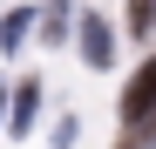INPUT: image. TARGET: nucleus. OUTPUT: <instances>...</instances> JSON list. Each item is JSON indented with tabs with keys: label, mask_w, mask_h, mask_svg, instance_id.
Instances as JSON below:
<instances>
[{
	"label": "nucleus",
	"mask_w": 156,
	"mask_h": 149,
	"mask_svg": "<svg viewBox=\"0 0 156 149\" xmlns=\"http://www.w3.org/2000/svg\"><path fill=\"white\" fill-rule=\"evenodd\" d=\"M75 41H82V61L88 68H109L115 61V41H109V27H102V14H88L82 27H75Z\"/></svg>",
	"instance_id": "obj_1"
},
{
	"label": "nucleus",
	"mask_w": 156,
	"mask_h": 149,
	"mask_svg": "<svg viewBox=\"0 0 156 149\" xmlns=\"http://www.w3.org/2000/svg\"><path fill=\"white\" fill-rule=\"evenodd\" d=\"M0 95H7V88H0Z\"/></svg>",
	"instance_id": "obj_6"
},
{
	"label": "nucleus",
	"mask_w": 156,
	"mask_h": 149,
	"mask_svg": "<svg viewBox=\"0 0 156 149\" xmlns=\"http://www.w3.org/2000/svg\"><path fill=\"white\" fill-rule=\"evenodd\" d=\"M61 7H68V0H55V14H61Z\"/></svg>",
	"instance_id": "obj_5"
},
{
	"label": "nucleus",
	"mask_w": 156,
	"mask_h": 149,
	"mask_svg": "<svg viewBox=\"0 0 156 149\" xmlns=\"http://www.w3.org/2000/svg\"><path fill=\"white\" fill-rule=\"evenodd\" d=\"M27 34H34V14H7V20H0V47H7V54H20Z\"/></svg>",
	"instance_id": "obj_2"
},
{
	"label": "nucleus",
	"mask_w": 156,
	"mask_h": 149,
	"mask_svg": "<svg viewBox=\"0 0 156 149\" xmlns=\"http://www.w3.org/2000/svg\"><path fill=\"white\" fill-rule=\"evenodd\" d=\"M34 95H41V81H20V88H14V136L34 129Z\"/></svg>",
	"instance_id": "obj_3"
},
{
	"label": "nucleus",
	"mask_w": 156,
	"mask_h": 149,
	"mask_svg": "<svg viewBox=\"0 0 156 149\" xmlns=\"http://www.w3.org/2000/svg\"><path fill=\"white\" fill-rule=\"evenodd\" d=\"M129 27L149 41V27H156V0H129Z\"/></svg>",
	"instance_id": "obj_4"
}]
</instances>
